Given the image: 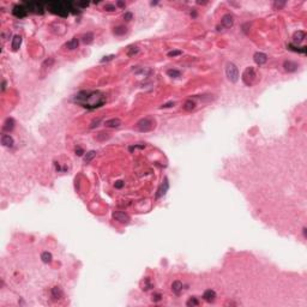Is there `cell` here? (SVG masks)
Listing matches in <instances>:
<instances>
[{
  "instance_id": "6da1fadb",
  "label": "cell",
  "mask_w": 307,
  "mask_h": 307,
  "mask_svg": "<svg viewBox=\"0 0 307 307\" xmlns=\"http://www.w3.org/2000/svg\"><path fill=\"white\" fill-rule=\"evenodd\" d=\"M73 102L88 109L99 108L106 102V96L99 90H82L73 96Z\"/></svg>"
},
{
  "instance_id": "7a4b0ae2",
  "label": "cell",
  "mask_w": 307,
  "mask_h": 307,
  "mask_svg": "<svg viewBox=\"0 0 307 307\" xmlns=\"http://www.w3.org/2000/svg\"><path fill=\"white\" fill-rule=\"evenodd\" d=\"M72 4L71 3H60V1H54V3H48L47 7L52 13H55L58 16L66 17L69 15V11L72 10Z\"/></svg>"
},
{
  "instance_id": "3957f363",
  "label": "cell",
  "mask_w": 307,
  "mask_h": 307,
  "mask_svg": "<svg viewBox=\"0 0 307 307\" xmlns=\"http://www.w3.org/2000/svg\"><path fill=\"white\" fill-rule=\"evenodd\" d=\"M256 77H257V74H256L254 69L250 66L242 73V82L245 83V85L251 86V85H253V83L256 82Z\"/></svg>"
},
{
  "instance_id": "277c9868",
  "label": "cell",
  "mask_w": 307,
  "mask_h": 307,
  "mask_svg": "<svg viewBox=\"0 0 307 307\" xmlns=\"http://www.w3.org/2000/svg\"><path fill=\"white\" fill-rule=\"evenodd\" d=\"M155 127V121L151 118H143L137 122V130L140 132L151 131Z\"/></svg>"
},
{
  "instance_id": "5b68a950",
  "label": "cell",
  "mask_w": 307,
  "mask_h": 307,
  "mask_svg": "<svg viewBox=\"0 0 307 307\" xmlns=\"http://www.w3.org/2000/svg\"><path fill=\"white\" fill-rule=\"evenodd\" d=\"M226 74H227V77L230 82H233V83H235V82H238L239 79V70H238V67L235 64L233 63H228L226 65Z\"/></svg>"
},
{
  "instance_id": "8992f818",
  "label": "cell",
  "mask_w": 307,
  "mask_h": 307,
  "mask_svg": "<svg viewBox=\"0 0 307 307\" xmlns=\"http://www.w3.org/2000/svg\"><path fill=\"white\" fill-rule=\"evenodd\" d=\"M12 13H13V16H16L17 18H24L28 15V9H26L24 5H16L12 10Z\"/></svg>"
},
{
  "instance_id": "52a82bcc",
  "label": "cell",
  "mask_w": 307,
  "mask_h": 307,
  "mask_svg": "<svg viewBox=\"0 0 307 307\" xmlns=\"http://www.w3.org/2000/svg\"><path fill=\"white\" fill-rule=\"evenodd\" d=\"M113 217L115 218L117 221L121 222V223H128L130 222V216L125 213H121V211H114L113 213Z\"/></svg>"
},
{
  "instance_id": "ba28073f",
  "label": "cell",
  "mask_w": 307,
  "mask_h": 307,
  "mask_svg": "<svg viewBox=\"0 0 307 307\" xmlns=\"http://www.w3.org/2000/svg\"><path fill=\"white\" fill-rule=\"evenodd\" d=\"M253 59H254V61H256V64H258V65H263V64H265V63L268 61V55H267L265 53L257 52V53H254Z\"/></svg>"
},
{
  "instance_id": "9c48e42d",
  "label": "cell",
  "mask_w": 307,
  "mask_h": 307,
  "mask_svg": "<svg viewBox=\"0 0 307 307\" xmlns=\"http://www.w3.org/2000/svg\"><path fill=\"white\" fill-rule=\"evenodd\" d=\"M168 188H169L168 179H167V178H165V180H163V184H162V185L160 186V188L157 190V194H156V198H160V197L165 196V194H166V192L168 191Z\"/></svg>"
},
{
  "instance_id": "30bf717a",
  "label": "cell",
  "mask_w": 307,
  "mask_h": 307,
  "mask_svg": "<svg viewBox=\"0 0 307 307\" xmlns=\"http://www.w3.org/2000/svg\"><path fill=\"white\" fill-rule=\"evenodd\" d=\"M203 299L205 300L206 302H214L215 301V299H216V293L215 290L213 289H208L204 291V294H203Z\"/></svg>"
},
{
  "instance_id": "8fae6325",
  "label": "cell",
  "mask_w": 307,
  "mask_h": 307,
  "mask_svg": "<svg viewBox=\"0 0 307 307\" xmlns=\"http://www.w3.org/2000/svg\"><path fill=\"white\" fill-rule=\"evenodd\" d=\"M221 23H222V25L224 26V28H230V26H233V23H234L233 16L231 15H224L222 17Z\"/></svg>"
},
{
  "instance_id": "7c38bea8",
  "label": "cell",
  "mask_w": 307,
  "mask_h": 307,
  "mask_svg": "<svg viewBox=\"0 0 307 307\" xmlns=\"http://www.w3.org/2000/svg\"><path fill=\"white\" fill-rule=\"evenodd\" d=\"M283 67H284V70H285V71H288V72H294V71L298 70L299 65H298L296 63H294V61L288 60V61H284Z\"/></svg>"
},
{
  "instance_id": "4fadbf2b",
  "label": "cell",
  "mask_w": 307,
  "mask_h": 307,
  "mask_svg": "<svg viewBox=\"0 0 307 307\" xmlns=\"http://www.w3.org/2000/svg\"><path fill=\"white\" fill-rule=\"evenodd\" d=\"M1 144L4 146H7V148H11L15 144V142H13V138L11 137L10 134H3L1 136Z\"/></svg>"
},
{
  "instance_id": "5bb4252c",
  "label": "cell",
  "mask_w": 307,
  "mask_h": 307,
  "mask_svg": "<svg viewBox=\"0 0 307 307\" xmlns=\"http://www.w3.org/2000/svg\"><path fill=\"white\" fill-rule=\"evenodd\" d=\"M13 128H15V120H13L12 118H7L5 120L4 125H3V130L6 131V132H10V131H12Z\"/></svg>"
},
{
  "instance_id": "9a60e30c",
  "label": "cell",
  "mask_w": 307,
  "mask_h": 307,
  "mask_svg": "<svg viewBox=\"0 0 307 307\" xmlns=\"http://www.w3.org/2000/svg\"><path fill=\"white\" fill-rule=\"evenodd\" d=\"M305 37H306V32L305 31H301V30H299V31H296L295 34H294V36H293V40H294V42L295 43H301L302 41L305 40Z\"/></svg>"
},
{
  "instance_id": "2e32d148",
  "label": "cell",
  "mask_w": 307,
  "mask_h": 307,
  "mask_svg": "<svg viewBox=\"0 0 307 307\" xmlns=\"http://www.w3.org/2000/svg\"><path fill=\"white\" fill-rule=\"evenodd\" d=\"M105 125L107 127H119L121 125V120L118 119V118H113V119H109L105 122Z\"/></svg>"
},
{
  "instance_id": "e0dca14e",
  "label": "cell",
  "mask_w": 307,
  "mask_h": 307,
  "mask_svg": "<svg viewBox=\"0 0 307 307\" xmlns=\"http://www.w3.org/2000/svg\"><path fill=\"white\" fill-rule=\"evenodd\" d=\"M20 43H22V36H19V35H16L15 37L12 38V49L13 51H18V48L20 47Z\"/></svg>"
},
{
  "instance_id": "ac0fdd59",
  "label": "cell",
  "mask_w": 307,
  "mask_h": 307,
  "mask_svg": "<svg viewBox=\"0 0 307 307\" xmlns=\"http://www.w3.org/2000/svg\"><path fill=\"white\" fill-rule=\"evenodd\" d=\"M172 290H173V293H175L176 295H179L181 293V290H182V283L180 281H174L172 283Z\"/></svg>"
},
{
  "instance_id": "d6986e66",
  "label": "cell",
  "mask_w": 307,
  "mask_h": 307,
  "mask_svg": "<svg viewBox=\"0 0 307 307\" xmlns=\"http://www.w3.org/2000/svg\"><path fill=\"white\" fill-rule=\"evenodd\" d=\"M194 108H196V102L192 101V100H187L185 103H184V109H185V111H187V112H191Z\"/></svg>"
},
{
  "instance_id": "ffe728a7",
  "label": "cell",
  "mask_w": 307,
  "mask_h": 307,
  "mask_svg": "<svg viewBox=\"0 0 307 307\" xmlns=\"http://www.w3.org/2000/svg\"><path fill=\"white\" fill-rule=\"evenodd\" d=\"M78 45H79L78 40H77L76 37H73L71 41H69V42L66 43V47H67V48H69V49H71V51H72V49H76L77 47H78Z\"/></svg>"
},
{
  "instance_id": "44dd1931",
  "label": "cell",
  "mask_w": 307,
  "mask_h": 307,
  "mask_svg": "<svg viewBox=\"0 0 307 307\" xmlns=\"http://www.w3.org/2000/svg\"><path fill=\"white\" fill-rule=\"evenodd\" d=\"M126 31H127L126 26H122V25L117 26V28H114V30H113V32L115 34V35H118V36L124 35V34H126Z\"/></svg>"
},
{
  "instance_id": "7402d4cb",
  "label": "cell",
  "mask_w": 307,
  "mask_h": 307,
  "mask_svg": "<svg viewBox=\"0 0 307 307\" xmlns=\"http://www.w3.org/2000/svg\"><path fill=\"white\" fill-rule=\"evenodd\" d=\"M41 259L43 263H51L52 262V254L49 252H42L41 253Z\"/></svg>"
},
{
  "instance_id": "603a6c76",
  "label": "cell",
  "mask_w": 307,
  "mask_h": 307,
  "mask_svg": "<svg viewBox=\"0 0 307 307\" xmlns=\"http://www.w3.org/2000/svg\"><path fill=\"white\" fill-rule=\"evenodd\" d=\"M52 295L54 299H60L61 296H63V291H61V289L59 287H54L52 289Z\"/></svg>"
},
{
  "instance_id": "cb8c5ba5",
  "label": "cell",
  "mask_w": 307,
  "mask_h": 307,
  "mask_svg": "<svg viewBox=\"0 0 307 307\" xmlns=\"http://www.w3.org/2000/svg\"><path fill=\"white\" fill-rule=\"evenodd\" d=\"M96 156V151H94V150H91V151L89 152H86V155L84 156V162L85 163H89L90 161H92V159Z\"/></svg>"
},
{
  "instance_id": "d4e9b609",
  "label": "cell",
  "mask_w": 307,
  "mask_h": 307,
  "mask_svg": "<svg viewBox=\"0 0 307 307\" xmlns=\"http://www.w3.org/2000/svg\"><path fill=\"white\" fill-rule=\"evenodd\" d=\"M167 74L169 77H172V78H179L181 76V72L178 71V70H173V69H170L167 71Z\"/></svg>"
},
{
  "instance_id": "484cf974",
  "label": "cell",
  "mask_w": 307,
  "mask_h": 307,
  "mask_svg": "<svg viewBox=\"0 0 307 307\" xmlns=\"http://www.w3.org/2000/svg\"><path fill=\"white\" fill-rule=\"evenodd\" d=\"M94 40V34L92 32H88L85 35H83V42L84 43H91Z\"/></svg>"
},
{
  "instance_id": "4316f807",
  "label": "cell",
  "mask_w": 307,
  "mask_h": 307,
  "mask_svg": "<svg viewBox=\"0 0 307 307\" xmlns=\"http://www.w3.org/2000/svg\"><path fill=\"white\" fill-rule=\"evenodd\" d=\"M288 48L290 51H294V52H300V53H306V47H301V48H299L296 46H293V45H288Z\"/></svg>"
},
{
  "instance_id": "83f0119b",
  "label": "cell",
  "mask_w": 307,
  "mask_h": 307,
  "mask_svg": "<svg viewBox=\"0 0 307 307\" xmlns=\"http://www.w3.org/2000/svg\"><path fill=\"white\" fill-rule=\"evenodd\" d=\"M187 306H198L199 305V301L197 300V298H191L188 301L186 302Z\"/></svg>"
},
{
  "instance_id": "f1b7e54d",
  "label": "cell",
  "mask_w": 307,
  "mask_h": 307,
  "mask_svg": "<svg viewBox=\"0 0 307 307\" xmlns=\"http://www.w3.org/2000/svg\"><path fill=\"white\" fill-rule=\"evenodd\" d=\"M145 148V144H136V145H131L128 148L130 151H133V150H137V149H144Z\"/></svg>"
},
{
  "instance_id": "f546056e",
  "label": "cell",
  "mask_w": 307,
  "mask_h": 307,
  "mask_svg": "<svg viewBox=\"0 0 307 307\" xmlns=\"http://www.w3.org/2000/svg\"><path fill=\"white\" fill-rule=\"evenodd\" d=\"M138 47H131V48L128 49V52H127V54L130 57H132V55H134V54H137L138 53Z\"/></svg>"
},
{
  "instance_id": "4dcf8cb0",
  "label": "cell",
  "mask_w": 307,
  "mask_h": 307,
  "mask_svg": "<svg viewBox=\"0 0 307 307\" xmlns=\"http://www.w3.org/2000/svg\"><path fill=\"white\" fill-rule=\"evenodd\" d=\"M182 54V52L181 51H170V52H168V57H178V55H181Z\"/></svg>"
},
{
  "instance_id": "1f68e13d",
  "label": "cell",
  "mask_w": 307,
  "mask_h": 307,
  "mask_svg": "<svg viewBox=\"0 0 307 307\" xmlns=\"http://www.w3.org/2000/svg\"><path fill=\"white\" fill-rule=\"evenodd\" d=\"M106 134H108V133H103V132H101V133H99L97 136H96V139L97 140H103V139H107L109 136H106Z\"/></svg>"
},
{
  "instance_id": "d6a6232c",
  "label": "cell",
  "mask_w": 307,
  "mask_h": 307,
  "mask_svg": "<svg viewBox=\"0 0 307 307\" xmlns=\"http://www.w3.org/2000/svg\"><path fill=\"white\" fill-rule=\"evenodd\" d=\"M53 63H54V59H53V58H49V59H47V60L45 61V63H43V65H42V66H43V67H46L47 65H48V67H51Z\"/></svg>"
},
{
  "instance_id": "836d02e7",
  "label": "cell",
  "mask_w": 307,
  "mask_h": 307,
  "mask_svg": "<svg viewBox=\"0 0 307 307\" xmlns=\"http://www.w3.org/2000/svg\"><path fill=\"white\" fill-rule=\"evenodd\" d=\"M284 5H285L284 1H275V3H274V6H275L276 9H281V7H283Z\"/></svg>"
},
{
  "instance_id": "e575fe53",
  "label": "cell",
  "mask_w": 307,
  "mask_h": 307,
  "mask_svg": "<svg viewBox=\"0 0 307 307\" xmlns=\"http://www.w3.org/2000/svg\"><path fill=\"white\" fill-rule=\"evenodd\" d=\"M152 287V284L149 282V278H145V285H144V288H143V290H148Z\"/></svg>"
},
{
  "instance_id": "d590c367",
  "label": "cell",
  "mask_w": 307,
  "mask_h": 307,
  "mask_svg": "<svg viewBox=\"0 0 307 307\" xmlns=\"http://www.w3.org/2000/svg\"><path fill=\"white\" fill-rule=\"evenodd\" d=\"M105 10H107V11H114V10H115V6L112 5V4H106Z\"/></svg>"
},
{
  "instance_id": "8d00e7d4",
  "label": "cell",
  "mask_w": 307,
  "mask_h": 307,
  "mask_svg": "<svg viewBox=\"0 0 307 307\" xmlns=\"http://www.w3.org/2000/svg\"><path fill=\"white\" fill-rule=\"evenodd\" d=\"M83 154H84V150L82 149L80 146H77V148H76V155H78V156H82Z\"/></svg>"
},
{
  "instance_id": "74e56055",
  "label": "cell",
  "mask_w": 307,
  "mask_h": 307,
  "mask_svg": "<svg viewBox=\"0 0 307 307\" xmlns=\"http://www.w3.org/2000/svg\"><path fill=\"white\" fill-rule=\"evenodd\" d=\"M161 294H159V293H156V294L152 295V301H160L161 300Z\"/></svg>"
},
{
  "instance_id": "f35d334b",
  "label": "cell",
  "mask_w": 307,
  "mask_h": 307,
  "mask_svg": "<svg viewBox=\"0 0 307 307\" xmlns=\"http://www.w3.org/2000/svg\"><path fill=\"white\" fill-rule=\"evenodd\" d=\"M124 19L125 20H131L132 19V13L131 12H126L124 15Z\"/></svg>"
},
{
  "instance_id": "ab89813d",
  "label": "cell",
  "mask_w": 307,
  "mask_h": 307,
  "mask_svg": "<svg viewBox=\"0 0 307 307\" xmlns=\"http://www.w3.org/2000/svg\"><path fill=\"white\" fill-rule=\"evenodd\" d=\"M114 186L117 187V188H121L122 186H124V181L119 180V181H117V182H115V185H114Z\"/></svg>"
},
{
  "instance_id": "60d3db41",
  "label": "cell",
  "mask_w": 307,
  "mask_h": 307,
  "mask_svg": "<svg viewBox=\"0 0 307 307\" xmlns=\"http://www.w3.org/2000/svg\"><path fill=\"white\" fill-rule=\"evenodd\" d=\"M114 58V55H109V57H105L103 59H101V63H105V61H108V60H112Z\"/></svg>"
},
{
  "instance_id": "b9f144b4",
  "label": "cell",
  "mask_w": 307,
  "mask_h": 307,
  "mask_svg": "<svg viewBox=\"0 0 307 307\" xmlns=\"http://www.w3.org/2000/svg\"><path fill=\"white\" fill-rule=\"evenodd\" d=\"M100 124V119H97V120H94L92 121V124H91V126H90V128H94L95 126H97Z\"/></svg>"
},
{
  "instance_id": "7bdbcfd3",
  "label": "cell",
  "mask_w": 307,
  "mask_h": 307,
  "mask_svg": "<svg viewBox=\"0 0 307 307\" xmlns=\"http://www.w3.org/2000/svg\"><path fill=\"white\" fill-rule=\"evenodd\" d=\"M172 106H174V102H168V103L162 105V108H168V107H172Z\"/></svg>"
},
{
  "instance_id": "ee69618b",
  "label": "cell",
  "mask_w": 307,
  "mask_h": 307,
  "mask_svg": "<svg viewBox=\"0 0 307 307\" xmlns=\"http://www.w3.org/2000/svg\"><path fill=\"white\" fill-rule=\"evenodd\" d=\"M76 5L79 6V7H86V6L89 5V4H88V3H77Z\"/></svg>"
},
{
  "instance_id": "f6af8a7d",
  "label": "cell",
  "mask_w": 307,
  "mask_h": 307,
  "mask_svg": "<svg viewBox=\"0 0 307 307\" xmlns=\"http://www.w3.org/2000/svg\"><path fill=\"white\" fill-rule=\"evenodd\" d=\"M117 5L120 6V7H125V3H124V1H118Z\"/></svg>"
},
{
  "instance_id": "bcb514c9",
  "label": "cell",
  "mask_w": 307,
  "mask_h": 307,
  "mask_svg": "<svg viewBox=\"0 0 307 307\" xmlns=\"http://www.w3.org/2000/svg\"><path fill=\"white\" fill-rule=\"evenodd\" d=\"M5 88H6V82H5V80H3V86H1V90H3V91L5 90Z\"/></svg>"
},
{
  "instance_id": "7dc6e473",
  "label": "cell",
  "mask_w": 307,
  "mask_h": 307,
  "mask_svg": "<svg viewBox=\"0 0 307 307\" xmlns=\"http://www.w3.org/2000/svg\"><path fill=\"white\" fill-rule=\"evenodd\" d=\"M306 230H307L306 227H304V228H302V233H304V236H305V238H306Z\"/></svg>"
}]
</instances>
